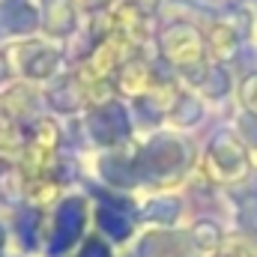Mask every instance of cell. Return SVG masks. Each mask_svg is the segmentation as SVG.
I'll return each mask as SVG.
<instances>
[{"mask_svg":"<svg viewBox=\"0 0 257 257\" xmlns=\"http://www.w3.org/2000/svg\"><path fill=\"white\" fill-rule=\"evenodd\" d=\"M141 186L174 192L192 171V147L171 132H159L141 144Z\"/></svg>","mask_w":257,"mask_h":257,"instance_id":"cell-1","label":"cell"},{"mask_svg":"<svg viewBox=\"0 0 257 257\" xmlns=\"http://www.w3.org/2000/svg\"><path fill=\"white\" fill-rule=\"evenodd\" d=\"M159 57L171 66L174 75L186 78L189 84H200L206 75V36L197 24L189 21H171L159 33Z\"/></svg>","mask_w":257,"mask_h":257,"instance_id":"cell-2","label":"cell"},{"mask_svg":"<svg viewBox=\"0 0 257 257\" xmlns=\"http://www.w3.org/2000/svg\"><path fill=\"white\" fill-rule=\"evenodd\" d=\"M248 153H251V150L242 144V138H239L236 132L218 128V132L209 138V144H206V150H203V156H200V177H203L209 186H215V189L221 192V189L239 183L242 177H248V174L254 171Z\"/></svg>","mask_w":257,"mask_h":257,"instance_id":"cell-3","label":"cell"},{"mask_svg":"<svg viewBox=\"0 0 257 257\" xmlns=\"http://www.w3.org/2000/svg\"><path fill=\"white\" fill-rule=\"evenodd\" d=\"M90 206L81 194H63L57 206L45 212L42 227V254L45 257H69L87 236Z\"/></svg>","mask_w":257,"mask_h":257,"instance_id":"cell-4","label":"cell"},{"mask_svg":"<svg viewBox=\"0 0 257 257\" xmlns=\"http://www.w3.org/2000/svg\"><path fill=\"white\" fill-rule=\"evenodd\" d=\"M132 251L138 257H200L186 227H144L135 236Z\"/></svg>","mask_w":257,"mask_h":257,"instance_id":"cell-5","label":"cell"},{"mask_svg":"<svg viewBox=\"0 0 257 257\" xmlns=\"http://www.w3.org/2000/svg\"><path fill=\"white\" fill-rule=\"evenodd\" d=\"M186 200L177 192H153L138 203V224L144 227H180Z\"/></svg>","mask_w":257,"mask_h":257,"instance_id":"cell-6","label":"cell"},{"mask_svg":"<svg viewBox=\"0 0 257 257\" xmlns=\"http://www.w3.org/2000/svg\"><path fill=\"white\" fill-rule=\"evenodd\" d=\"M156 81H165V78L156 72V63H153V60L144 57V51H141L138 57H132V60L120 69V75L114 78L117 93H123V96H128V99H141Z\"/></svg>","mask_w":257,"mask_h":257,"instance_id":"cell-7","label":"cell"},{"mask_svg":"<svg viewBox=\"0 0 257 257\" xmlns=\"http://www.w3.org/2000/svg\"><path fill=\"white\" fill-rule=\"evenodd\" d=\"M42 30L51 39H66L78 30L75 0H42Z\"/></svg>","mask_w":257,"mask_h":257,"instance_id":"cell-8","label":"cell"},{"mask_svg":"<svg viewBox=\"0 0 257 257\" xmlns=\"http://www.w3.org/2000/svg\"><path fill=\"white\" fill-rule=\"evenodd\" d=\"M206 51L215 57V63H230L242 51V36L227 24V21H212L206 30Z\"/></svg>","mask_w":257,"mask_h":257,"instance_id":"cell-9","label":"cell"},{"mask_svg":"<svg viewBox=\"0 0 257 257\" xmlns=\"http://www.w3.org/2000/svg\"><path fill=\"white\" fill-rule=\"evenodd\" d=\"M186 230H189V239H192L194 251H197L200 257L215 254V251H218V245H221V242H224V236H227L224 224H221L218 218H212V215H197Z\"/></svg>","mask_w":257,"mask_h":257,"instance_id":"cell-10","label":"cell"},{"mask_svg":"<svg viewBox=\"0 0 257 257\" xmlns=\"http://www.w3.org/2000/svg\"><path fill=\"white\" fill-rule=\"evenodd\" d=\"M24 144H27V126L18 123L15 117H9L0 108V159L3 162H18Z\"/></svg>","mask_w":257,"mask_h":257,"instance_id":"cell-11","label":"cell"},{"mask_svg":"<svg viewBox=\"0 0 257 257\" xmlns=\"http://www.w3.org/2000/svg\"><path fill=\"white\" fill-rule=\"evenodd\" d=\"M230 84H233L230 69H227L224 63H212L209 69H206L203 81L197 84V90H200L206 99H224V96L230 93Z\"/></svg>","mask_w":257,"mask_h":257,"instance_id":"cell-12","label":"cell"},{"mask_svg":"<svg viewBox=\"0 0 257 257\" xmlns=\"http://www.w3.org/2000/svg\"><path fill=\"white\" fill-rule=\"evenodd\" d=\"M168 117L174 120V126L192 128V126H197V123L203 120V102H200L194 93H183V96L177 99V105H174V111H171Z\"/></svg>","mask_w":257,"mask_h":257,"instance_id":"cell-13","label":"cell"},{"mask_svg":"<svg viewBox=\"0 0 257 257\" xmlns=\"http://www.w3.org/2000/svg\"><path fill=\"white\" fill-rule=\"evenodd\" d=\"M209 257H257V236L242 233V230H227L218 251Z\"/></svg>","mask_w":257,"mask_h":257,"instance_id":"cell-14","label":"cell"},{"mask_svg":"<svg viewBox=\"0 0 257 257\" xmlns=\"http://www.w3.org/2000/svg\"><path fill=\"white\" fill-rule=\"evenodd\" d=\"M69 257H117V248H114L105 236H99V233L93 230V233L84 236V242H81Z\"/></svg>","mask_w":257,"mask_h":257,"instance_id":"cell-15","label":"cell"},{"mask_svg":"<svg viewBox=\"0 0 257 257\" xmlns=\"http://www.w3.org/2000/svg\"><path fill=\"white\" fill-rule=\"evenodd\" d=\"M233 230H242V233H251L257 236V197L254 200H242V203H233Z\"/></svg>","mask_w":257,"mask_h":257,"instance_id":"cell-16","label":"cell"},{"mask_svg":"<svg viewBox=\"0 0 257 257\" xmlns=\"http://www.w3.org/2000/svg\"><path fill=\"white\" fill-rule=\"evenodd\" d=\"M239 102H242L245 114H254L257 117V69L242 78V84H239Z\"/></svg>","mask_w":257,"mask_h":257,"instance_id":"cell-17","label":"cell"},{"mask_svg":"<svg viewBox=\"0 0 257 257\" xmlns=\"http://www.w3.org/2000/svg\"><path fill=\"white\" fill-rule=\"evenodd\" d=\"M236 135L242 138V144L248 150H257V117L254 114H242L236 120Z\"/></svg>","mask_w":257,"mask_h":257,"instance_id":"cell-18","label":"cell"},{"mask_svg":"<svg viewBox=\"0 0 257 257\" xmlns=\"http://www.w3.org/2000/svg\"><path fill=\"white\" fill-rule=\"evenodd\" d=\"M126 3L138 6V9H141L144 15H150V18H153V15H156V12H159L162 6H165V0H126Z\"/></svg>","mask_w":257,"mask_h":257,"instance_id":"cell-19","label":"cell"},{"mask_svg":"<svg viewBox=\"0 0 257 257\" xmlns=\"http://www.w3.org/2000/svg\"><path fill=\"white\" fill-rule=\"evenodd\" d=\"M117 257H138L132 248H123V251H117Z\"/></svg>","mask_w":257,"mask_h":257,"instance_id":"cell-20","label":"cell"},{"mask_svg":"<svg viewBox=\"0 0 257 257\" xmlns=\"http://www.w3.org/2000/svg\"><path fill=\"white\" fill-rule=\"evenodd\" d=\"M0 257H6V251H0Z\"/></svg>","mask_w":257,"mask_h":257,"instance_id":"cell-21","label":"cell"}]
</instances>
